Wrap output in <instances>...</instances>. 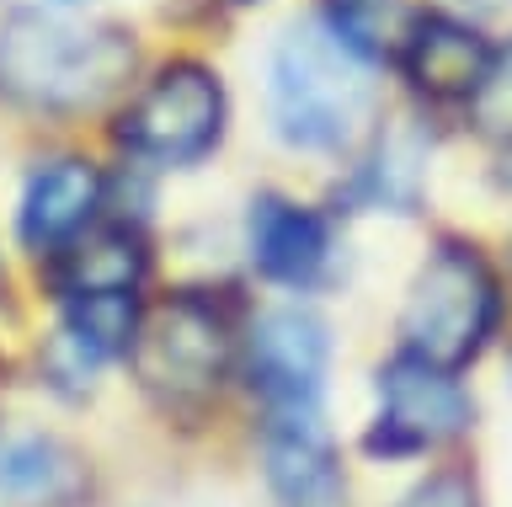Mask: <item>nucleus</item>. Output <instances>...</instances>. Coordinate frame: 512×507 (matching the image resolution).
I'll list each match as a JSON object with an SVG mask.
<instances>
[{
  "label": "nucleus",
  "mask_w": 512,
  "mask_h": 507,
  "mask_svg": "<svg viewBox=\"0 0 512 507\" xmlns=\"http://www.w3.org/2000/svg\"><path fill=\"white\" fill-rule=\"evenodd\" d=\"M134 70V38L118 27H75L64 17L22 11L0 22V97L43 107V113H80L112 97Z\"/></svg>",
  "instance_id": "1"
},
{
  "label": "nucleus",
  "mask_w": 512,
  "mask_h": 507,
  "mask_svg": "<svg viewBox=\"0 0 512 507\" xmlns=\"http://www.w3.org/2000/svg\"><path fill=\"white\" fill-rule=\"evenodd\" d=\"M507 294L486 251L443 241L432 246L400 299V353L427 358L438 369H464L496 342Z\"/></svg>",
  "instance_id": "2"
},
{
  "label": "nucleus",
  "mask_w": 512,
  "mask_h": 507,
  "mask_svg": "<svg viewBox=\"0 0 512 507\" xmlns=\"http://www.w3.org/2000/svg\"><path fill=\"white\" fill-rule=\"evenodd\" d=\"M267 113L283 145L294 150H342L363 134L374 113L368 65L352 59L320 27H294L272 49L267 65Z\"/></svg>",
  "instance_id": "3"
},
{
  "label": "nucleus",
  "mask_w": 512,
  "mask_h": 507,
  "mask_svg": "<svg viewBox=\"0 0 512 507\" xmlns=\"http://www.w3.org/2000/svg\"><path fill=\"white\" fill-rule=\"evenodd\" d=\"M128 363H134V379L160 406L187 411V406L214 401L224 379L240 369V337L219 299L182 289L150 310H139Z\"/></svg>",
  "instance_id": "4"
},
{
  "label": "nucleus",
  "mask_w": 512,
  "mask_h": 507,
  "mask_svg": "<svg viewBox=\"0 0 512 507\" xmlns=\"http://www.w3.org/2000/svg\"><path fill=\"white\" fill-rule=\"evenodd\" d=\"M331 369V331L304 305H272L251 315L240 337V379L262 401L267 422H320Z\"/></svg>",
  "instance_id": "5"
},
{
  "label": "nucleus",
  "mask_w": 512,
  "mask_h": 507,
  "mask_svg": "<svg viewBox=\"0 0 512 507\" xmlns=\"http://www.w3.org/2000/svg\"><path fill=\"white\" fill-rule=\"evenodd\" d=\"M224 139V86L198 59H176L123 107L118 145L144 166H198Z\"/></svg>",
  "instance_id": "6"
},
{
  "label": "nucleus",
  "mask_w": 512,
  "mask_h": 507,
  "mask_svg": "<svg viewBox=\"0 0 512 507\" xmlns=\"http://www.w3.org/2000/svg\"><path fill=\"white\" fill-rule=\"evenodd\" d=\"M475 427V401L454 369L411 358L395 347L390 363L374 374V422H368V454L374 459H416Z\"/></svg>",
  "instance_id": "7"
},
{
  "label": "nucleus",
  "mask_w": 512,
  "mask_h": 507,
  "mask_svg": "<svg viewBox=\"0 0 512 507\" xmlns=\"http://www.w3.org/2000/svg\"><path fill=\"white\" fill-rule=\"evenodd\" d=\"M246 257L267 283H278L288 294H310L336 267L331 219L299 198L262 193L251 198V214H246Z\"/></svg>",
  "instance_id": "8"
},
{
  "label": "nucleus",
  "mask_w": 512,
  "mask_h": 507,
  "mask_svg": "<svg viewBox=\"0 0 512 507\" xmlns=\"http://www.w3.org/2000/svg\"><path fill=\"white\" fill-rule=\"evenodd\" d=\"M102 209V171L91 161H54L27 177L22 209H16V235L38 257H59L96 225Z\"/></svg>",
  "instance_id": "9"
},
{
  "label": "nucleus",
  "mask_w": 512,
  "mask_h": 507,
  "mask_svg": "<svg viewBox=\"0 0 512 507\" xmlns=\"http://www.w3.org/2000/svg\"><path fill=\"white\" fill-rule=\"evenodd\" d=\"M491 43L475 33L470 22L459 17H416L406 49H400V65H406L411 86L427 91L432 102H475V91L486 86L491 75Z\"/></svg>",
  "instance_id": "10"
},
{
  "label": "nucleus",
  "mask_w": 512,
  "mask_h": 507,
  "mask_svg": "<svg viewBox=\"0 0 512 507\" xmlns=\"http://www.w3.org/2000/svg\"><path fill=\"white\" fill-rule=\"evenodd\" d=\"M262 470L283 507H342L347 502V470L320 422H267L262 438Z\"/></svg>",
  "instance_id": "11"
},
{
  "label": "nucleus",
  "mask_w": 512,
  "mask_h": 507,
  "mask_svg": "<svg viewBox=\"0 0 512 507\" xmlns=\"http://www.w3.org/2000/svg\"><path fill=\"white\" fill-rule=\"evenodd\" d=\"M144 273H150V246L128 225H91L54 262L59 299H139Z\"/></svg>",
  "instance_id": "12"
},
{
  "label": "nucleus",
  "mask_w": 512,
  "mask_h": 507,
  "mask_svg": "<svg viewBox=\"0 0 512 507\" xmlns=\"http://www.w3.org/2000/svg\"><path fill=\"white\" fill-rule=\"evenodd\" d=\"M80 459L54 438H0V502L16 507H59L80 491Z\"/></svg>",
  "instance_id": "13"
},
{
  "label": "nucleus",
  "mask_w": 512,
  "mask_h": 507,
  "mask_svg": "<svg viewBox=\"0 0 512 507\" xmlns=\"http://www.w3.org/2000/svg\"><path fill=\"white\" fill-rule=\"evenodd\" d=\"M326 22V33L352 59L374 65V59H400L416 27V11L411 0H326Z\"/></svg>",
  "instance_id": "14"
},
{
  "label": "nucleus",
  "mask_w": 512,
  "mask_h": 507,
  "mask_svg": "<svg viewBox=\"0 0 512 507\" xmlns=\"http://www.w3.org/2000/svg\"><path fill=\"white\" fill-rule=\"evenodd\" d=\"M390 507H486V497H480V486H475L470 470L443 465V470L422 475L416 486H406Z\"/></svg>",
  "instance_id": "15"
},
{
  "label": "nucleus",
  "mask_w": 512,
  "mask_h": 507,
  "mask_svg": "<svg viewBox=\"0 0 512 507\" xmlns=\"http://www.w3.org/2000/svg\"><path fill=\"white\" fill-rule=\"evenodd\" d=\"M470 113H475V123L486 134L512 139V43L491 59V75H486V86L475 91Z\"/></svg>",
  "instance_id": "16"
},
{
  "label": "nucleus",
  "mask_w": 512,
  "mask_h": 507,
  "mask_svg": "<svg viewBox=\"0 0 512 507\" xmlns=\"http://www.w3.org/2000/svg\"><path fill=\"white\" fill-rule=\"evenodd\" d=\"M470 6H507V0H470Z\"/></svg>",
  "instance_id": "17"
},
{
  "label": "nucleus",
  "mask_w": 512,
  "mask_h": 507,
  "mask_svg": "<svg viewBox=\"0 0 512 507\" xmlns=\"http://www.w3.org/2000/svg\"><path fill=\"white\" fill-rule=\"evenodd\" d=\"M507 390H512V353H507Z\"/></svg>",
  "instance_id": "18"
},
{
  "label": "nucleus",
  "mask_w": 512,
  "mask_h": 507,
  "mask_svg": "<svg viewBox=\"0 0 512 507\" xmlns=\"http://www.w3.org/2000/svg\"><path fill=\"white\" fill-rule=\"evenodd\" d=\"M235 6H251V0H235Z\"/></svg>",
  "instance_id": "19"
}]
</instances>
